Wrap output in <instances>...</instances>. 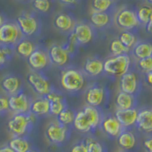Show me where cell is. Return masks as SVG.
I'll return each mask as SVG.
<instances>
[{"mask_svg":"<svg viewBox=\"0 0 152 152\" xmlns=\"http://www.w3.org/2000/svg\"><path fill=\"white\" fill-rule=\"evenodd\" d=\"M104 113L101 108L86 106L75 112L73 128L80 133H92L100 127Z\"/></svg>","mask_w":152,"mask_h":152,"instance_id":"obj_1","label":"cell"},{"mask_svg":"<svg viewBox=\"0 0 152 152\" xmlns=\"http://www.w3.org/2000/svg\"><path fill=\"white\" fill-rule=\"evenodd\" d=\"M59 83L65 92L77 94L87 88L88 77L85 75L83 70L69 66L61 71Z\"/></svg>","mask_w":152,"mask_h":152,"instance_id":"obj_2","label":"cell"},{"mask_svg":"<svg viewBox=\"0 0 152 152\" xmlns=\"http://www.w3.org/2000/svg\"><path fill=\"white\" fill-rule=\"evenodd\" d=\"M36 117L32 114H13L8 121V129L13 137H27L35 126Z\"/></svg>","mask_w":152,"mask_h":152,"instance_id":"obj_3","label":"cell"},{"mask_svg":"<svg viewBox=\"0 0 152 152\" xmlns=\"http://www.w3.org/2000/svg\"><path fill=\"white\" fill-rule=\"evenodd\" d=\"M131 58L128 54L110 56L104 61V73L112 77H121L130 69Z\"/></svg>","mask_w":152,"mask_h":152,"instance_id":"obj_4","label":"cell"},{"mask_svg":"<svg viewBox=\"0 0 152 152\" xmlns=\"http://www.w3.org/2000/svg\"><path fill=\"white\" fill-rule=\"evenodd\" d=\"M70 126H66L60 124L57 120L50 122L48 125L45 135L47 140L49 141L51 145H63L69 141L71 133Z\"/></svg>","mask_w":152,"mask_h":152,"instance_id":"obj_5","label":"cell"},{"mask_svg":"<svg viewBox=\"0 0 152 152\" xmlns=\"http://www.w3.org/2000/svg\"><path fill=\"white\" fill-rule=\"evenodd\" d=\"M15 23L20 30L22 36L30 38L35 36L40 31V21L33 13L22 12L16 17Z\"/></svg>","mask_w":152,"mask_h":152,"instance_id":"obj_6","label":"cell"},{"mask_svg":"<svg viewBox=\"0 0 152 152\" xmlns=\"http://www.w3.org/2000/svg\"><path fill=\"white\" fill-rule=\"evenodd\" d=\"M27 80L33 91L39 96H47L54 88L44 72L31 70L27 74Z\"/></svg>","mask_w":152,"mask_h":152,"instance_id":"obj_7","label":"cell"},{"mask_svg":"<svg viewBox=\"0 0 152 152\" xmlns=\"http://www.w3.org/2000/svg\"><path fill=\"white\" fill-rule=\"evenodd\" d=\"M107 99H108L107 90L102 85L93 84L91 86H89L85 91L86 104L90 107L101 108L107 104Z\"/></svg>","mask_w":152,"mask_h":152,"instance_id":"obj_8","label":"cell"},{"mask_svg":"<svg viewBox=\"0 0 152 152\" xmlns=\"http://www.w3.org/2000/svg\"><path fill=\"white\" fill-rule=\"evenodd\" d=\"M113 21L123 31H132L140 25L136 12L128 7H123L119 10L113 17Z\"/></svg>","mask_w":152,"mask_h":152,"instance_id":"obj_9","label":"cell"},{"mask_svg":"<svg viewBox=\"0 0 152 152\" xmlns=\"http://www.w3.org/2000/svg\"><path fill=\"white\" fill-rule=\"evenodd\" d=\"M22 37V33L15 22L6 21L0 27V45L13 48Z\"/></svg>","mask_w":152,"mask_h":152,"instance_id":"obj_10","label":"cell"},{"mask_svg":"<svg viewBox=\"0 0 152 152\" xmlns=\"http://www.w3.org/2000/svg\"><path fill=\"white\" fill-rule=\"evenodd\" d=\"M47 50L51 65L60 69H65L66 66H69L71 55L66 50L64 45L52 44L50 46V48Z\"/></svg>","mask_w":152,"mask_h":152,"instance_id":"obj_11","label":"cell"},{"mask_svg":"<svg viewBox=\"0 0 152 152\" xmlns=\"http://www.w3.org/2000/svg\"><path fill=\"white\" fill-rule=\"evenodd\" d=\"M27 60L31 69L39 72H43L51 65L48 50L41 47H37Z\"/></svg>","mask_w":152,"mask_h":152,"instance_id":"obj_12","label":"cell"},{"mask_svg":"<svg viewBox=\"0 0 152 152\" xmlns=\"http://www.w3.org/2000/svg\"><path fill=\"white\" fill-rule=\"evenodd\" d=\"M141 88L139 75L134 70H128L120 77V91L135 96Z\"/></svg>","mask_w":152,"mask_h":152,"instance_id":"obj_13","label":"cell"},{"mask_svg":"<svg viewBox=\"0 0 152 152\" xmlns=\"http://www.w3.org/2000/svg\"><path fill=\"white\" fill-rule=\"evenodd\" d=\"M8 100L9 110H11L13 114H25L30 112L31 100L23 91L8 96Z\"/></svg>","mask_w":152,"mask_h":152,"instance_id":"obj_14","label":"cell"},{"mask_svg":"<svg viewBox=\"0 0 152 152\" xmlns=\"http://www.w3.org/2000/svg\"><path fill=\"white\" fill-rule=\"evenodd\" d=\"M71 34L73 35L78 46H84L93 39L94 30L93 27L87 22H76Z\"/></svg>","mask_w":152,"mask_h":152,"instance_id":"obj_15","label":"cell"},{"mask_svg":"<svg viewBox=\"0 0 152 152\" xmlns=\"http://www.w3.org/2000/svg\"><path fill=\"white\" fill-rule=\"evenodd\" d=\"M46 97L50 102V115L57 117L65 108L68 107L65 95L55 88Z\"/></svg>","mask_w":152,"mask_h":152,"instance_id":"obj_16","label":"cell"},{"mask_svg":"<svg viewBox=\"0 0 152 152\" xmlns=\"http://www.w3.org/2000/svg\"><path fill=\"white\" fill-rule=\"evenodd\" d=\"M100 128H102V130L110 138H117L124 129L116 117L112 114H104Z\"/></svg>","mask_w":152,"mask_h":152,"instance_id":"obj_17","label":"cell"},{"mask_svg":"<svg viewBox=\"0 0 152 152\" xmlns=\"http://www.w3.org/2000/svg\"><path fill=\"white\" fill-rule=\"evenodd\" d=\"M0 86H1L3 92L7 96H11V95L23 91L22 80L14 74H8L4 76L0 82Z\"/></svg>","mask_w":152,"mask_h":152,"instance_id":"obj_18","label":"cell"},{"mask_svg":"<svg viewBox=\"0 0 152 152\" xmlns=\"http://www.w3.org/2000/svg\"><path fill=\"white\" fill-rule=\"evenodd\" d=\"M82 70L87 77H98L104 73V61L99 57L89 56L85 60Z\"/></svg>","mask_w":152,"mask_h":152,"instance_id":"obj_19","label":"cell"},{"mask_svg":"<svg viewBox=\"0 0 152 152\" xmlns=\"http://www.w3.org/2000/svg\"><path fill=\"white\" fill-rule=\"evenodd\" d=\"M139 109L136 107L129 109H116L114 112V116L121 124L124 129H128L135 126Z\"/></svg>","mask_w":152,"mask_h":152,"instance_id":"obj_20","label":"cell"},{"mask_svg":"<svg viewBox=\"0 0 152 152\" xmlns=\"http://www.w3.org/2000/svg\"><path fill=\"white\" fill-rule=\"evenodd\" d=\"M76 25L75 19L69 13H57L53 19V26L57 31L63 33H71Z\"/></svg>","mask_w":152,"mask_h":152,"instance_id":"obj_21","label":"cell"},{"mask_svg":"<svg viewBox=\"0 0 152 152\" xmlns=\"http://www.w3.org/2000/svg\"><path fill=\"white\" fill-rule=\"evenodd\" d=\"M135 126L138 130H140L145 134L152 133V109L142 108L138 111L137 121Z\"/></svg>","mask_w":152,"mask_h":152,"instance_id":"obj_22","label":"cell"},{"mask_svg":"<svg viewBox=\"0 0 152 152\" xmlns=\"http://www.w3.org/2000/svg\"><path fill=\"white\" fill-rule=\"evenodd\" d=\"M30 113L35 117L50 115V102L46 96H40L31 102Z\"/></svg>","mask_w":152,"mask_h":152,"instance_id":"obj_23","label":"cell"},{"mask_svg":"<svg viewBox=\"0 0 152 152\" xmlns=\"http://www.w3.org/2000/svg\"><path fill=\"white\" fill-rule=\"evenodd\" d=\"M36 48L37 46L31 39L26 38V37H22L21 39L14 45L12 49H13V52H15L17 55L22 57V58L28 59V57H30V55L34 51Z\"/></svg>","mask_w":152,"mask_h":152,"instance_id":"obj_24","label":"cell"},{"mask_svg":"<svg viewBox=\"0 0 152 152\" xmlns=\"http://www.w3.org/2000/svg\"><path fill=\"white\" fill-rule=\"evenodd\" d=\"M90 25L96 28H104L110 25L112 16L108 12H91L90 14Z\"/></svg>","mask_w":152,"mask_h":152,"instance_id":"obj_25","label":"cell"},{"mask_svg":"<svg viewBox=\"0 0 152 152\" xmlns=\"http://www.w3.org/2000/svg\"><path fill=\"white\" fill-rule=\"evenodd\" d=\"M116 139L119 146L125 151L134 148L137 144V138L135 134L129 129H123Z\"/></svg>","mask_w":152,"mask_h":152,"instance_id":"obj_26","label":"cell"},{"mask_svg":"<svg viewBox=\"0 0 152 152\" xmlns=\"http://www.w3.org/2000/svg\"><path fill=\"white\" fill-rule=\"evenodd\" d=\"M131 54L137 60L152 56V43L147 41L137 42L131 49Z\"/></svg>","mask_w":152,"mask_h":152,"instance_id":"obj_27","label":"cell"},{"mask_svg":"<svg viewBox=\"0 0 152 152\" xmlns=\"http://www.w3.org/2000/svg\"><path fill=\"white\" fill-rule=\"evenodd\" d=\"M115 106L116 109H129L136 107L137 101L133 95L119 91L115 97Z\"/></svg>","mask_w":152,"mask_h":152,"instance_id":"obj_28","label":"cell"},{"mask_svg":"<svg viewBox=\"0 0 152 152\" xmlns=\"http://www.w3.org/2000/svg\"><path fill=\"white\" fill-rule=\"evenodd\" d=\"M8 145L14 152H27L31 148V144L28 137H12L9 141Z\"/></svg>","mask_w":152,"mask_h":152,"instance_id":"obj_29","label":"cell"},{"mask_svg":"<svg viewBox=\"0 0 152 152\" xmlns=\"http://www.w3.org/2000/svg\"><path fill=\"white\" fill-rule=\"evenodd\" d=\"M137 19L139 21L140 25H146L152 16V6L148 4H144L138 8L136 12Z\"/></svg>","mask_w":152,"mask_h":152,"instance_id":"obj_30","label":"cell"},{"mask_svg":"<svg viewBox=\"0 0 152 152\" xmlns=\"http://www.w3.org/2000/svg\"><path fill=\"white\" fill-rule=\"evenodd\" d=\"M119 41L125 46L126 49L131 50L137 43V37L131 31H122L118 37Z\"/></svg>","mask_w":152,"mask_h":152,"instance_id":"obj_31","label":"cell"},{"mask_svg":"<svg viewBox=\"0 0 152 152\" xmlns=\"http://www.w3.org/2000/svg\"><path fill=\"white\" fill-rule=\"evenodd\" d=\"M74 117H75V111L69 107H66L56 117V120L60 124H62V125L70 126L73 124Z\"/></svg>","mask_w":152,"mask_h":152,"instance_id":"obj_32","label":"cell"},{"mask_svg":"<svg viewBox=\"0 0 152 152\" xmlns=\"http://www.w3.org/2000/svg\"><path fill=\"white\" fill-rule=\"evenodd\" d=\"M109 52H110L111 56H117L122 54H128L129 50L124 46L122 43L119 41L118 38L112 39L109 43Z\"/></svg>","mask_w":152,"mask_h":152,"instance_id":"obj_33","label":"cell"},{"mask_svg":"<svg viewBox=\"0 0 152 152\" xmlns=\"http://www.w3.org/2000/svg\"><path fill=\"white\" fill-rule=\"evenodd\" d=\"M114 0H92L91 8L93 12H108L113 6Z\"/></svg>","mask_w":152,"mask_h":152,"instance_id":"obj_34","label":"cell"},{"mask_svg":"<svg viewBox=\"0 0 152 152\" xmlns=\"http://www.w3.org/2000/svg\"><path fill=\"white\" fill-rule=\"evenodd\" d=\"M85 141L87 144L88 152H107L104 145L95 138L88 137L87 139H85Z\"/></svg>","mask_w":152,"mask_h":152,"instance_id":"obj_35","label":"cell"},{"mask_svg":"<svg viewBox=\"0 0 152 152\" xmlns=\"http://www.w3.org/2000/svg\"><path fill=\"white\" fill-rule=\"evenodd\" d=\"M12 54H13L12 48L0 45V69L4 68L11 61Z\"/></svg>","mask_w":152,"mask_h":152,"instance_id":"obj_36","label":"cell"},{"mask_svg":"<svg viewBox=\"0 0 152 152\" xmlns=\"http://www.w3.org/2000/svg\"><path fill=\"white\" fill-rule=\"evenodd\" d=\"M31 6L37 12L46 13L50 10L51 4L50 0H31Z\"/></svg>","mask_w":152,"mask_h":152,"instance_id":"obj_37","label":"cell"},{"mask_svg":"<svg viewBox=\"0 0 152 152\" xmlns=\"http://www.w3.org/2000/svg\"><path fill=\"white\" fill-rule=\"evenodd\" d=\"M136 66H137L138 70L142 71V72H144L145 74L147 72H151L152 71V56L141 59V60H137Z\"/></svg>","mask_w":152,"mask_h":152,"instance_id":"obj_38","label":"cell"},{"mask_svg":"<svg viewBox=\"0 0 152 152\" xmlns=\"http://www.w3.org/2000/svg\"><path fill=\"white\" fill-rule=\"evenodd\" d=\"M69 152H88V147H87V144H86V141L82 140L76 142L75 145L71 146Z\"/></svg>","mask_w":152,"mask_h":152,"instance_id":"obj_39","label":"cell"},{"mask_svg":"<svg viewBox=\"0 0 152 152\" xmlns=\"http://www.w3.org/2000/svg\"><path fill=\"white\" fill-rule=\"evenodd\" d=\"M9 111V100L6 95H0V115Z\"/></svg>","mask_w":152,"mask_h":152,"instance_id":"obj_40","label":"cell"},{"mask_svg":"<svg viewBox=\"0 0 152 152\" xmlns=\"http://www.w3.org/2000/svg\"><path fill=\"white\" fill-rule=\"evenodd\" d=\"M144 147L146 152H152V136L147 137L144 141Z\"/></svg>","mask_w":152,"mask_h":152,"instance_id":"obj_41","label":"cell"},{"mask_svg":"<svg viewBox=\"0 0 152 152\" xmlns=\"http://www.w3.org/2000/svg\"><path fill=\"white\" fill-rule=\"evenodd\" d=\"M145 83L152 88V71L145 74Z\"/></svg>","mask_w":152,"mask_h":152,"instance_id":"obj_42","label":"cell"},{"mask_svg":"<svg viewBox=\"0 0 152 152\" xmlns=\"http://www.w3.org/2000/svg\"><path fill=\"white\" fill-rule=\"evenodd\" d=\"M145 28H146V31L152 34V16L150 17L149 21L147 22V24L145 25Z\"/></svg>","mask_w":152,"mask_h":152,"instance_id":"obj_43","label":"cell"},{"mask_svg":"<svg viewBox=\"0 0 152 152\" xmlns=\"http://www.w3.org/2000/svg\"><path fill=\"white\" fill-rule=\"evenodd\" d=\"M0 152H14L8 145H4L0 146Z\"/></svg>","mask_w":152,"mask_h":152,"instance_id":"obj_44","label":"cell"},{"mask_svg":"<svg viewBox=\"0 0 152 152\" xmlns=\"http://www.w3.org/2000/svg\"><path fill=\"white\" fill-rule=\"evenodd\" d=\"M59 1L65 5H74L77 3L79 0H59Z\"/></svg>","mask_w":152,"mask_h":152,"instance_id":"obj_45","label":"cell"},{"mask_svg":"<svg viewBox=\"0 0 152 152\" xmlns=\"http://www.w3.org/2000/svg\"><path fill=\"white\" fill-rule=\"evenodd\" d=\"M5 22H6V18H5V16L0 12V27H1Z\"/></svg>","mask_w":152,"mask_h":152,"instance_id":"obj_46","label":"cell"},{"mask_svg":"<svg viewBox=\"0 0 152 152\" xmlns=\"http://www.w3.org/2000/svg\"><path fill=\"white\" fill-rule=\"evenodd\" d=\"M27 152H40V151L38 150V149H36V148H32V147H31V149H28Z\"/></svg>","mask_w":152,"mask_h":152,"instance_id":"obj_47","label":"cell"},{"mask_svg":"<svg viewBox=\"0 0 152 152\" xmlns=\"http://www.w3.org/2000/svg\"><path fill=\"white\" fill-rule=\"evenodd\" d=\"M146 1V3L148 4V5H150V6H152V0H145Z\"/></svg>","mask_w":152,"mask_h":152,"instance_id":"obj_48","label":"cell"},{"mask_svg":"<svg viewBox=\"0 0 152 152\" xmlns=\"http://www.w3.org/2000/svg\"><path fill=\"white\" fill-rule=\"evenodd\" d=\"M120 152H127V151H125V150H123V151H120Z\"/></svg>","mask_w":152,"mask_h":152,"instance_id":"obj_49","label":"cell"},{"mask_svg":"<svg viewBox=\"0 0 152 152\" xmlns=\"http://www.w3.org/2000/svg\"><path fill=\"white\" fill-rule=\"evenodd\" d=\"M19 1H25V0H19Z\"/></svg>","mask_w":152,"mask_h":152,"instance_id":"obj_50","label":"cell"}]
</instances>
